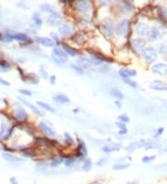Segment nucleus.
Returning <instances> with one entry per match:
<instances>
[{
    "mask_svg": "<svg viewBox=\"0 0 167 184\" xmlns=\"http://www.w3.org/2000/svg\"><path fill=\"white\" fill-rule=\"evenodd\" d=\"M13 39H17L20 41H26L28 40V37L24 34H17L13 35Z\"/></svg>",
    "mask_w": 167,
    "mask_h": 184,
    "instance_id": "cd10ccee",
    "label": "nucleus"
},
{
    "mask_svg": "<svg viewBox=\"0 0 167 184\" xmlns=\"http://www.w3.org/2000/svg\"><path fill=\"white\" fill-rule=\"evenodd\" d=\"M95 184H103V183H101V182H96Z\"/></svg>",
    "mask_w": 167,
    "mask_h": 184,
    "instance_id": "3c124183",
    "label": "nucleus"
},
{
    "mask_svg": "<svg viewBox=\"0 0 167 184\" xmlns=\"http://www.w3.org/2000/svg\"><path fill=\"white\" fill-rule=\"evenodd\" d=\"M79 153H80V155L82 156H85L86 154V145L84 142L80 141V144H79Z\"/></svg>",
    "mask_w": 167,
    "mask_h": 184,
    "instance_id": "c756f323",
    "label": "nucleus"
},
{
    "mask_svg": "<svg viewBox=\"0 0 167 184\" xmlns=\"http://www.w3.org/2000/svg\"><path fill=\"white\" fill-rule=\"evenodd\" d=\"M33 23H36V26H41L42 25V20L40 18V16L38 15L37 13H34L33 14Z\"/></svg>",
    "mask_w": 167,
    "mask_h": 184,
    "instance_id": "c85d7f7f",
    "label": "nucleus"
},
{
    "mask_svg": "<svg viewBox=\"0 0 167 184\" xmlns=\"http://www.w3.org/2000/svg\"><path fill=\"white\" fill-rule=\"evenodd\" d=\"M148 35H149L150 40L157 41V40H160L163 37L164 31H163L161 28H159V27H152Z\"/></svg>",
    "mask_w": 167,
    "mask_h": 184,
    "instance_id": "6e6552de",
    "label": "nucleus"
},
{
    "mask_svg": "<svg viewBox=\"0 0 167 184\" xmlns=\"http://www.w3.org/2000/svg\"><path fill=\"white\" fill-rule=\"evenodd\" d=\"M55 80H56V77H55L54 75L50 76V82H51V84H55Z\"/></svg>",
    "mask_w": 167,
    "mask_h": 184,
    "instance_id": "de8ad7c7",
    "label": "nucleus"
},
{
    "mask_svg": "<svg viewBox=\"0 0 167 184\" xmlns=\"http://www.w3.org/2000/svg\"><path fill=\"white\" fill-rule=\"evenodd\" d=\"M40 9H41V10H43L45 12H48V13L54 12V9H53V7L50 4H46V3L42 4L40 6Z\"/></svg>",
    "mask_w": 167,
    "mask_h": 184,
    "instance_id": "393cba45",
    "label": "nucleus"
},
{
    "mask_svg": "<svg viewBox=\"0 0 167 184\" xmlns=\"http://www.w3.org/2000/svg\"><path fill=\"white\" fill-rule=\"evenodd\" d=\"M119 75L123 79H130L131 77H134L137 75V72L135 70H132L129 68H121L119 70Z\"/></svg>",
    "mask_w": 167,
    "mask_h": 184,
    "instance_id": "f8f14e48",
    "label": "nucleus"
},
{
    "mask_svg": "<svg viewBox=\"0 0 167 184\" xmlns=\"http://www.w3.org/2000/svg\"><path fill=\"white\" fill-rule=\"evenodd\" d=\"M155 159V156H145L142 158V162L144 163H150L151 161H153Z\"/></svg>",
    "mask_w": 167,
    "mask_h": 184,
    "instance_id": "c9c22d12",
    "label": "nucleus"
},
{
    "mask_svg": "<svg viewBox=\"0 0 167 184\" xmlns=\"http://www.w3.org/2000/svg\"><path fill=\"white\" fill-rule=\"evenodd\" d=\"M132 47H133L134 51L137 54H140L144 51L146 48V42L141 38H135L132 40Z\"/></svg>",
    "mask_w": 167,
    "mask_h": 184,
    "instance_id": "39448f33",
    "label": "nucleus"
},
{
    "mask_svg": "<svg viewBox=\"0 0 167 184\" xmlns=\"http://www.w3.org/2000/svg\"><path fill=\"white\" fill-rule=\"evenodd\" d=\"M110 94L111 97H113L115 99H117V100H122V99H123V92L121 90H119L118 88H111L110 90Z\"/></svg>",
    "mask_w": 167,
    "mask_h": 184,
    "instance_id": "aec40b11",
    "label": "nucleus"
},
{
    "mask_svg": "<svg viewBox=\"0 0 167 184\" xmlns=\"http://www.w3.org/2000/svg\"><path fill=\"white\" fill-rule=\"evenodd\" d=\"M0 150H1V148H0Z\"/></svg>",
    "mask_w": 167,
    "mask_h": 184,
    "instance_id": "864d4df0",
    "label": "nucleus"
},
{
    "mask_svg": "<svg viewBox=\"0 0 167 184\" xmlns=\"http://www.w3.org/2000/svg\"><path fill=\"white\" fill-rule=\"evenodd\" d=\"M37 104L40 106V107H42L43 109L46 110L47 112H55V109L52 107L51 105H49L48 103H46L44 101H37Z\"/></svg>",
    "mask_w": 167,
    "mask_h": 184,
    "instance_id": "b1692460",
    "label": "nucleus"
},
{
    "mask_svg": "<svg viewBox=\"0 0 167 184\" xmlns=\"http://www.w3.org/2000/svg\"><path fill=\"white\" fill-rule=\"evenodd\" d=\"M72 67L73 68V70L75 71V72H77L80 74L84 73V71H83V69L81 67H77V66H75V65H72Z\"/></svg>",
    "mask_w": 167,
    "mask_h": 184,
    "instance_id": "4c0bfd02",
    "label": "nucleus"
},
{
    "mask_svg": "<svg viewBox=\"0 0 167 184\" xmlns=\"http://www.w3.org/2000/svg\"><path fill=\"white\" fill-rule=\"evenodd\" d=\"M115 104H116V106H117V108H121V107H122V104H121L120 101H115Z\"/></svg>",
    "mask_w": 167,
    "mask_h": 184,
    "instance_id": "09e8293b",
    "label": "nucleus"
},
{
    "mask_svg": "<svg viewBox=\"0 0 167 184\" xmlns=\"http://www.w3.org/2000/svg\"><path fill=\"white\" fill-rule=\"evenodd\" d=\"M53 101H56L57 103H60V104H65V103H70V99L64 95V94H61V93H59L57 95H55L53 97Z\"/></svg>",
    "mask_w": 167,
    "mask_h": 184,
    "instance_id": "2eb2a0df",
    "label": "nucleus"
},
{
    "mask_svg": "<svg viewBox=\"0 0 167 184\" xmlns=\"http://www.w3.org/2000/svg\"><path fill=\"white\" fill-rule=\"evenodd\" d=\"M101 30L108 37H111L114 33L113 23L110 18H104L101 20Z\"/></svg>",
    "mask_w": 167,
    "mask_h": 184,
    "instance_id": "f03ea898",
    "label": "nucleus"
},
{
    "mask_svg": "<svg viewBox=\"0 0 167 184\" xmlns=\"http://www.w3.org/2000/svg\"><path fill=\"white\" fill-rule=\"evenodd\" d=\"M136 32L138 35H140V37H146V35H148L150 33L149 25L145 23H137L136 27Z\"/></svg>",
    "mask_w": 167,
    "mask_h": 184,
    "instance_id": "ddd939ff",
    "label": "nucleus"
},
{
    "mask_svg": "<svg viewBox=\"0 0 167 184\" xmlns=\"http://www.w3.org/2000/svg\"><path fill=\"white\" fill-rule=\"evenodd\" d=\"M76 7H77V9L79 10V12L82 14V15L87 17L89 15L90 11H91V6H90V3L87 1H78L76 2Z\"/></svg>",
    "mask_w": 167,
    "mask_h": 184,
    "instance_id": "0eeeda50",
    "label": "nucleus"
},
{
    "mask_svg": "<svg viewBox=\"0 0 167 184\" xmlns=\"http://www.w3.org/2000/svg\"><path fill=\"white\" fill-rule=\"evenodd\" d=\"M77 63L80 65V67H81L82 69H84V68H87V67H89L90 64H91V63H90V61H89L88 59L84 58V57H80V58H78Z\"/></svg>",
    "mask_w": 167,
    "mask_h": 184,
    "instance_id": "412c9836",
    "label": "nucleus"
},
{
    "mask_svg": "<svg viewBox=\"0 0 167 184\" xmlns=\"http://www.w3.org/2000/svg\"><path fill=\"white\" fill-rule=\"evenodd\" d=\"M36 41L38 43L44 47H53L54 46V42L50 39V38H46V37H37Z\"/></svg>",
    "mask_w": 167,
    "mask_h": 184,
    "instance_id": "dca6fc26",
    "label": "nucleus"
},
{
    "mask_svg": "<svg viewBox=\"0 0 167 184\" xmlns=\"http://www.w3.org/2000/svg\"><path fill=\"white\" fill-rule=\"evenodd\" d=\"M142 55H143L144 60L148 63L154 62L157 60V56H158L156 49L154 47H146L144 49V51L142 52Z\"/></svg>",
    "mask_w": 167,
    "mask_h": 184,
    "instance_id": "7ed1b4c3",
    "label": "nucleus"
},
{
    "mask_svg": "<svg viewBox=\"0 0 167 184\" xmlns=\"http://www.w3.org/2000/svg\"><path fill=\"white\" fill-rule=\"evenodd\" d=\"M65 139H66V140L67 141H69V143L71 144V145H75V141H74V139L72 138V136L70 135V134H68V133H65Z\"/></svg>",
    "mask_w": 167,
    "mask_h": 184,
    "instance_id": "473e14b6",
    "label": "nucleus"
},
{
    "mask_svg": "<svg viewBox=\"0 0 167 184\" xmlns=\"http://www.w3.org/2000/svg\"><path fill=\"white\" fill-rule=\"evenodd\" d=\"M39 129L42 130L45 135L48 136V137H55L56 136V131L52 129L51 125L46 122V121H41L39 123Z\"/></svg>",
    "mask_w": 167,
    "mask_h": 184,
    "instance_id": "423d86ee",
    "label": "nucleus"
},
{
    "mask_svg": "<svg viewBox=\"0 0 167 184\" xmlns=\"http://www.w3.org/2000/svg\"><path fill=\"white\" fill-rule=\"evenodd\" d=\"M126 133H127V129H121V130L119 131L120 135H125Z\"/></svg>",
    "mask_w": 167,
    "mask_h": 184,
    "instance_id": "a18cd8bd",
    "label": "nucleus"
},
{
    "mask_svg": "<svg viewBox=\"0 0 167 184\" xmlns=\"http://www.w3.org/2000/svg\"><path fill=\"white\" fill-rule=\"evenodd\" d=\"M120 145L117 143H113V144H109L106 145L102 148L103 153H111V152H115V151H119L120 150Z\"/></svg>",
    "mask_w": 167,
    "mask_h": 184,
    "instance_id": "f3484780",
    "label": "nucleus"
},
{
    "mask_svg": "<svg viewBox=\"0 0 167 184\" xmlns=\"http://www.w3.org/2000/svg\"><path fill=\"white\" fill-rule=\"evenodd\" d=\"M128 184H136V183H135V182H129Z\"/></svg>",
    "mask_w": 167,
    "mask_h": 184,
    "instance_id": "603ef678",
    "label": "nucleus"
},
{
    "mask_svg": "<svg viewBox=\"0 0 167 184\" xmlns=\"http://www.w3.org/2000/svg\"><path fill=\"white\" fill-rule=\"evenodd\" d=\"M15 117L18 120H20V121H24V120L27 119L28 115H27V112L24 111V109H23L22 107H20L15 112Z\"/></svg>",
    "mask_w": 167,
    "mask_h": 184,
    "instance_id": "a211bd4d",
    "label": "nucleus"
},
{
    "mask_svg": "<svg viewBox=\"0 0 167 184\" xmlns=\"http://www.w3.org/2000/svg\"><path fill=\"white\" fill-rule=\"evenodd\" d=\"M152 72L155 74L162 76V77H165L167 76V65L165 63H156L152 66Z\"/></svg>",
    "mask_w": 167,
    "mask_h": 184,
    "instance_id": "1a4fd4ad",
    "label": "nucleus"
},
{
    "mask_svg": "<svg viewBox=\"0 0 167 184\" xmlns=\"http://www.w3.org/2000/svg\"><path fill=\"white\" fill-rule=\"evenodd\" d=\"M74 162H75V158L73 157H68L67 159H65L64 161V164L66 166H72L74 165Z\"/></svg>",
    "mask_w": 167,
    "mask_h": 184,
    "instance_id": "7c9ffc66",
    "label": "nucleus"
},
{
    "mask_svg": "<svg viewBox=\"0 0 167 184\" xmlns=\"http://www.w3.org/2000/svg\"><path fill=\"white\" fill-rule=\"evenodd\" d=\"M150 88L154 90L163 91L167 89V84L162 80H154L150 84Z\"/></svg>",
    "mask_w": 167,
    "mask_h": 184,
    "instance_id": "4468645a",
    "label": "nucleus"
},
{
    "mask_svg": "<svg viewBox=\"0 0 167 184\" xmlns=\"http://www.w3.org/2000/svg\"><path fill=\"white\" fill-rule=\"evenodd\" d=\"M63 162V159H62L61 157H55L52 161H51V163H50V166H52V167H57V166H59L61 163Z\"/></svg>",
    "mask_w": 167,
    "mask_h": 184,
    "instance_id": "bb28decb",
    "label": "nucleus"
},
{
    "mask_svg": "<svg viewBox=\"0 0 167 184\" xmlns=\"http://www.w3.org/2000/svg\"><path fill=\"white\" fill-rule=\"evenodd\" d=\"M0 84L4 85V86H9V83L7 82L6 80H4V79H2V78H0Z\"/></svg>",
    "mask_w": 167,
    "mask_h": 184,
    "instance_id": "37998d69",
    "label": "nucleus"
},
{
    "mask_svg": "<svg viewBox=\"0 0 167 184\" xmlns=\"http://www.w3.org/2000/svg\"><path fill=\"white\" fill-rule=\"evenodd\" d=\"M109 66L108 65H103V66H101L99 69V72H101V73H105V72H108L109 71Z\"/></svg>",
    "mask_w": 167,
    "mask_h": 184,
    "instance_id": "58836bf2",
    "label": "nucleus"
},
{
    "mask_svg": "<svg viewBox=\"0 0 167 184\" xmlns=\"http://www.w3.org/2000/svg\"><path fill=\"white\" fill-rule=\"evenodd\" d=\"M61 20H62L61 16L58 12L54 11V12L50 13V15L48 16V18L46 20V22H47L48 24L51 25V26H57V25L60 26L61 24Z\"/></svg>",
    "mask_w": 167,
    "mask_h": 184,
    "instance_id": "9d476101",
    "label": "nucleus"
},
{
    "mask_svg": "<svg viewBox=\"0 0 167 184\" xmlns=\"http://www.w3.org/2000/svg\"><path fill=\"white\" fill-rule=\"evenodd\" d=\"M116 34L119 37H126L128 32H129V22L127 20H123L118 23L116 30Z\"/></svg>",
    "mask_w": 167,
    "mask_h": 184,
    "instance_id": "20e7f679",
    "label": "nucleus"
},
{
    "mask_svg": "<svg viewBox=\"0 0 167 184\" xmlns=\"http://www.w3.org/2000/svg\"><path fill=\"white\" fill-rule=\"evenodd\" d=\"M123 81L125 82V84L129 85V86H131L132 88H137V84H136V82L132 81L131 79H123Z\"/></svg>",
    "mask_w": 167,
    "mask_h": 184,
    "instance_id": "f704fd0d",
    "label": "nucleus"
},
{
    "mask_svg": "<svg viewBox=\"0 0 167 184\" xmlns=\"http://www.w3.org/2000/svg\"><path fill=\"white\" fill-rule=\"evenodd\" d=\"M62 47H63V50L64 52L67 54V55H70V56H72V57H74V56H76L78 54V51L76 50L75 48H73L71 47H69L68 45L64 44V43H62Z\"/></svg>",
    "mask_w": 167,
    "mask_h": 184,
    "instance_id": "6ab92c4d",
    "label": "nucleus"
},
{
    "mask_svg": "<svg viewBox=\"0 0 167 184\" xmlns=\"http://www.w3.org/2000/svg\"><path fill=\"white\" fill-rule=\"evenodd\" d=\"M23 101V102L24 103V104H26L28 107H29L34 114H36V115H43V114H42V112L41 111H39L38 109H37V107H36V106L34 105H33L32 103H30L28 101H26V100H22Z\"/></svg>",
    "mask_w": 167,
    "mask_h": 184,
    "instance_id": "5701e85b",
    "label": "nucleus"
},
{
    "mask_svg": "<svg viewBox=\"0 0 167 184\" xmlns=\"http://www.w3.org/2000/svg\"><path fill=\"white\" fill-rule=\"evenodd\" d=\"M10 182H11V184H19V182L17 181V180L14 179V178H12V179L10 180Z\"/></svg>",
    "mask_w": 167,
    "mask_h": 184,
    "instance_id": "49530a36",
    "label": "nucleus"
},
{
    "mask_svg": "<svg viewBox=\"0 0 167 184\" xmlns=\"http://www.w3.org/2000/svg\"><path fill=\"white\" fill-rule=\"evenodd\" d=\"M73 32V27L70 23H63L59 26V33L63 37H69Z\"/></svg>",
    "mask_w": 167,
    "mask_h": 184,
    "instance_id": "9b49d317",
    "label": "nucleus"
},
{
    "mask_svg": "<svg viewBox=\"0 0 167 184\" xmlns=\"http://www.w3.org/2000/svg\"><path fill=\"white\" fill-rule=\"evenodd\" d=\"M20 92L23 95H27V96H31L32 95V92L29 91V90H26V89H20Z\"/></svg>",
    "mask_w": 167,
    "mask_h": 184,
    "instance_id": "ea45409f",
    "label": "nucleus"
},
{
    "mask_svg": "<svg viewBox=\"0 0 167 184\" xmlns=\"http://www.w3.org/2000/svg\"><path fill=\"white\" fill-rule=\"evenodd\" d=\"M92 167V161L90 160L89 158H86L83 162V165H82V169L84 171L86 172H88L90 169Z\"/></svg>",
    "mask_w": 167,
    "mask_h": 184,
    "instance_id": "4be33fe9",
    "label": "nucleus"
},
{
    "mask_svg": "<svg viewBox=\"0 0 167 184\" xmlns=\"http://www.w3.org/2000/svg\"><path fill=\"white\" fill-rule=\"evenodd\" d=\"M163 13L164 17H165V18H167V8H165V9H163Z\"/></svg>",
    "mask_w": 167,
    "mask_h": 184,
    "instance_id": "8fccbe9b",
    "label": "nucleus"
},
{
    "mask_svg": "<svg viewBox=\"0 0 167 184\" xmlns=\"http://www.w3.org/2000/svg\"><path fill=\"white\" fill-rule=\"evenodd\" d=\"M129 166L130 165L127 163H120V164H115L113 166V169H114V170H123V169L129 167Z\"/></svg>",
    "mask_w": 167,
    "mask_h": 184,
    "instance_id": "a878e982",
    "label": "nucleus"
},
{
    "mask_svg": "<svg viewBox=\"0 0 167 184\" xmlns=\"http://www.w3.org/2000/svg\"><path fill=\"white\" fill-rule=\"evenodd\" d=\"M116 126H118V129H119L120 130H121V129H126V127H125V124L123 123V122H121V121H118V122L116 123Z\"/></svg>",
    "mask_w": 167,
    "mask_h": 184,
    "instance_id": "e433bc0d",
    "label": "nucleus"
},
{
    "mask_svg": "<svg viewBox=\"0 0 167 184\" xmlns=\"http://www.w3.org/2000/svg\"><path fill=\"white\" fill-rule=\"evenodd\" d=\"M118 119H119V121H121V122H123V123H127V122H129V117L126 116L125 115H119V116H118Z\"/></svg>",
    "mask_w": 167,
    "mask_h": 184,
    "instance_id": "72a5a7b5",
    "label": "nucleus"
},
{
    "mask_svg": "<svg viewBox=\"0 0 167 184\" xmlns=\"http://www.w3.org/2000/svg\"><path fill=\"white\" fill-rule=\"evenodd\" d=\"M106 162H107V159H106V158H102V159H100L99 161H97V166H103Z\"/></svg>",
    "mask_w": 167,
    "mask_h": 184,
    "instance_id": "a19ab883",
    "label": "nucleus"
},
{
    "mask_svg": "<svg viewBox=\"0 0 167 184\" xmlns=\"http://www.w3.org/2000/svg\"><path fill=\"white\" fill-rule=\"evenodd\" d=\"M52 59L59 64H64L68 61V56L63 49L60 47H54L52 50Z\"/></svg>",
    "mask_w": 167,
    "mask_h": 184,
    "instance_id": "f257e3e1",
    "label": "nucleus"
},
{
    "mask_svg": "<svg viewBox=\"0 0 167 184\" xmlns=\"http://www.w3.org/2000/svg\"><path fill=\"white\" fill-rule=\"evenodd\" d=\"M51 35L53 37V39L56 41V42H59L60 41V39H59V37L56 34H54V33H51Z\"/></svg>",
    "mask_w": 167,
    "mask_h": 184,
    "instance_id": "c03bdc74",
    "label": "nucleus"
},
{
    "mask_svg": "<svg viewBox=\"0 0 167 184\" xmlns=\"http://www.w3.org/2000/svg\"><path fill=\"white\" fill-rule=\"evenodd\" d=\"M163 132V127H160V129L156 131V134H155V137H159V136H161Z\"/></svg>",
    "mask_w": 167,
    "mask_h": 184,
    "instance_id": "79ce46f5",
    "label": "nucleus"
},
{
    "mask_svg": "<svg viewBox=\"0 0 167 184\" xmlns=\"http://www.w3.org/2000/svg\"><path fill=\"white\" fill-rule=\"evenodd\" d=\"M4 157H5L6 159H8V160H9V161H13V162H20V161H22L20 159H19V158H17V157H15V156H13V155L8 154V153H5V154H4Z\"/></svg>",
    "mask_w": 167,
    "mask_h": 184,
    "instance_id": "2f4dec72",
    "label": "nucleus"
}]
</instances>
